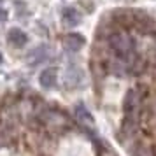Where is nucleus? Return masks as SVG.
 <instances>
[{
    "label": "nucleus",
    "instance_id": "nucleus-7",
    "mask_svg": "<svg viewBox=\"0 0 156 156\" xmlns=\"http://www.w3.org/2000/svg\"><path fill=\"white\" fill-rule=\"evenodd\" d=\"M7 41L12 44L14 48H23L25 44L28 42V35H27L21 28H11L9 34H7Z\"/></svg>",
    "mask_w": 156,
    "mask_h": 156
},
{
    "label": "nucleus",
    "instance_id": "nucleus-10",
    "mask_svg": "<svg viewBox=\"0 0 156 156\" xmlns=\"http://www.w3.org/2000/svg\"><path fill=\"white\" fill-rule=\"evenodd\" d=\"M0 4H2V0H0Z\"/></svg>",
    "mask_w": 156,
    "mask_h": 156
},
{
    "label": "nucleus",
    "instance_id": "nucleus-9",
    "mask_svg": "<svg viewBox=\"0 0 156 156\" xmlns=\"http://www.w3.org/2000/svg\"><path fill=\"white\" fill-rule=\"evenodd\" d=\"M132 156H156L154 147L149 146V144H144V142H139L137 146L132 151Z\"/></svg>",
    "mask_w": 156,
    "mask_h": 156
},
{
    "label": "nucleus",
    "instance_id": "nucleus-4",
    "mask_svg": "<svg viewBox=\"0 0 156 156\" xmlns=\"http://www.w3.org/2000/svg\"><path fill=\"white\" fill-rule=\"evenodd\" d=\"M84 37L81 34H69V35L63 37V48L70 53H77L84 48Z\"/></svg>",
    "mask_w": 156,
    "mask_h": 156
},
{
    "label": "nucleus",
    "instance_id": "nucleus-2",
    "mask_svg": "<svg viewBox=\"0 0 156 156\" xmlns=\"http://www.w3.org/2000/svg\"><path fill=\"white\" fill-rule=\"evenodd\" d=\"M83 81H84V72L81 70V67L69 65L67 74H65V84L69 88H77V86L83 84Z\"/></svg>",
    "mask_w": 156,
    "mask_h": 156
},
{
    "label": "nucleus",
    "instance_id": "nucleus-3",
    "mask_svg": "<svg viewBox=\"0 0 156 156\" xmlns=\"http://www.w3.org/2000/svg\"><path fill=\"white\" fill-rule=\"evenodd\" d=\"M62 21H63L65 27L74 28V27L81 25V21H83V14H81L76 7H65L63 11H62Z\"/></svg>",
    "mask_w": 156,
    "mask_h": 156
},
{
    "label": "nucleus",
    "instance_id": "nucleus-1",
    "mask_svg": "<svg viewBox=\"0 0 156 156\" xmlns=\"http://www.w3.org/2000/svg\"><path fill=\"white\" fill-rule=\"evenodd\" d=\"M111 48L121 60H126V58L133 56L135 42L133 39L130 35H126V34H114L111 37Z\"/></svg>",
    "mask_w": 156,
    "mask_h": 156
},
{
    "label": "nucleus",
    "instance_id": "nucleus-5",
    "mask_svg": "<svg viewBox=\"0 0 156 156\" xmlns=\"http://www.w3.org/2000/svg\"><path fill=\"white\" fill-rule=\"evenodd\" d=\"M56 79H58V70L55 67H48V69H44L41 72L39 83H41V86H42L44 90H51V88H55V84H56Z\"/></svg>",
    "mask_w": 156,
    "mask_h": 156
},
{
    "label": "nucleus",
    "instance_id": "nucleus-8",
    "mask_svg": "<svg viewBox=\"0 0 156 156\" xmlns=\"http://www.w3.org/2000/svg\"><path fill=\"white\" fill-rule=\"evenodd\" d=\"M48 58H49V48L48 46H39L34 51H30L28 55V60L32 65H39L41 62H46Z\"/></svg>",
    "mask_w": 156,
    "mask_h": 156
},
{
    "label": "nucleus",
    "instance_id": "nucleus-6",
    "mask_svg": "<svg viewBox=\"0 0 156 156\" xmlns=\"http://www.w3.org/2000/svg\"><path fill=\"white\" fill-rule=\"evenodd\" d=\"M74 114H76V119H77L84 128L95 126V119H93V116L90 114V111L84 107V104H77L76 109H74Z\"/></svg>",
    "mask_w": 156,
    "mask_h": 156
}]
</instances>
